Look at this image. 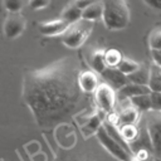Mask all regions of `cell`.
<instances>
[{"instance_id": "cell-13", "label": "cell", "mask_w": 161, "mask_h": 161, "mask_svg": "<svg viewBox=\"0 0 161 161\" xmlns=\"http://www.w3.org/2000/svg\"><path fill=\"white\" fill-rule=\"evenodd\" d=\"M148 93H151L148 86H140L130 82L126 86H123L121 89H118V96L122 99H131L133 97H137L141 94H148Z\"/></svg>"}, {"instance_id": "cell-29", "label": "cell", "mask_w": 161, "mask_h": 161, "mask_svg": "<svg viewBox=\"0 0 161 161\" xmlns=\"http://www.w3.org/2000/svg\"><path fill=\"white\" fill-rule=\"evenodd\" d=\"M151 57H152L153 64L161 67V49H158V50H151Z\"/></svg>"}, {"instance_id": "cell-23", "label": "cell", "mask_w": 161, "mask_h": 161, "mask_svg": "<svg viewBox=\"0 0 161 161\" xmlns=\"http://www.w3.org/2000/svg\"><path fill=\"white\" fill-rule=\"evenodd\" d=\"M138 67H140V63H138V62L123 57V59L121 60V63L118 64L117 68H118L125 75H130V74H132L135 70H137Z\"/></svg>"}, {"instance_id": "cell-10", "label": "cell", "mask_w": 161, "mask_h": 161, "mask_svg": "<svg viewBox=\"0 0 161 161\" xmlns=\"http://www.w3.org/2000/svg\"><path fill=\"white\" fill-rule=\"evenodd\" d=\"M99 86V79L97 73H94L91 69H82L78 74V87L82 91V93L89 96L93 94L97 87Z\"/></svg>"}, {"instance_id": "cell-12", "label": "cell", "mask_w": 161, "mask_h": 161, "mask_svg": "<svg viewBox=\"0 0 161 161\" xmlns=\"http://www.w3.org/2000/svg\"><path fill=\"white\" fill-rule=\"evenodd\" d=\"M69 24H67L62 19H55V20H49V21H43L39 24L38 29L40 34L45 36H55V35H63L64 31L68 29Z\"/></svg>"}, {"instance_id": "cell-16", "label": "cell", "mask_w": 161, "mask_h": 161, "mask_svg": "<svg viewBox=\"0 0 161 161\" xmlns=\"http://www.w3.org/2000/svg\"><path fill=\"white\" fill-rule=\"evenodd\" d=\"M119 135L123 141L131 147L138 138H140V130L137 125H122L118 127Z\"/></svg>"}, {"instance_id": "cell-31", "label": "cell", "mask_w": 161, "mask_h": 161, "mask_svg": "<svg viewBox=\"0 0 161 161\" xmlns=\"http://www.w3.org/2000/svg\"><path fill=\"white\" fill-rule=\"evenodd\" d=\"M131 161H137V160H136V158H135V157H133V158H132V160H131Z\"/></svg>"}, {"instance_id": "cell-30", "label": "cell", "mask_w": 161, "mask_h": 161, "mask_svg": "<svg viewBox=\"0 0 161 161\" xmlns=\"http://www.w3.org/2000/svg\"><path fill=\"white\" fill-rule=\"evenodd\" d=\"M146 5L151 6L152 9L156 10H161V0H143Z\"/></svg>"}, {"instance_id": "cell-26", "label": "cell", "mask_w": 161, "mask_h": 161, "mask_svg": "<svg viewBox=\"0 0 161 161\" xmlns=\"http://www.w3.org/2000/svg\"><path fill=\"white\" fill-rule=\"evenodd\" d=\"M151 111L161 113V92H151Z\"/></svg>"}, {"instance_id": "cell-7", "label": "cell", "mask_w": 161, "mask_h": 161, "mask_svg": "<svg viewBox=\"0 0 161 161\" xmlns=\"http://www.w3.org/2000/svg\"><path fill=\"white\" fill-rule=\"evenodd\" d=\"M93 96H94V103L97 106V109L102 111L106 114L113 111L116 106L117 96L114 89L111 86H108L107 83H99Z\"/></svg>"}, {"instance_id": "cell-3", "label": "cell", "mask_w": 161, "mask_h": 161, "mask_svg": "<svg viewBox=\"0 0 161 161\" xmlns=\"http://www.w3.org/2000/svg\"><path fill=\"white\" fill-rule=\"evenodd\" d=\"M102 21L108 30H122L130 23V9L125 0H101Z\"/></svg>"}, {"instance_id": "cell-28", "label": "cell", "mask_w": 161, "mask_h": 161, "mask_svg": "<svg viewBox=\"0 0 161 161\" xmlns=\"http://www.w3.org/2000/svg\"><path fill=\"white\" fill-rule=\"evenodd\" d=\"M97 1H101V0H73V4L83 11L86 8H88L89 5H92V4L97 3Z\"/></svg>"}, {"instance_id": "cell-20", "label": "cell", "mask_w": 161, "mask_h": 161, "mask_svg": "<svg viewBox=\"0 0 161 161\" xmlns=\"http://www.w3.org/2000/svg\"><path fill=\"white\" fill-rule=\"evenodd\" d=\"M147 86L151 92H161V67L153 63L150 65V79Z\"/></svg>"}, {"instance_id": "cell-6", "label": "cell", "mask_w": 161, "mask_h": 161, "mask_svg": "<svg viewBox=\"0 0 161 161\" xmlns=\"http://www.w3.org/2000/svg\"><path fill=\"white\" fill-rule=\"evenodd\" d=\"M147 117L146 122V132L150 140V146L155 153V156L161 158V113L152 112Z\"/></svg>"}, {"instance_id": "cell-2", "label": "cell", "mask_w": 161, "mask_h": 161, "mask_svg": "<svg viewBox=\"0 0 161 161\" xmlns=\"http://www.w3.org/2000/svg\"><path fill=\"white\" fill-rule=\"evenodd\" d=\"M53 161H117L96 140L83 138L69 147H58Z\"/></svg>"}, {"instance_id": "cell-22", "label": "cell", "mask_w": 161, "mask_h": 161, "mask_svg": "<svg viewBox=\"0 0 161 161\" xmlns=\"http://www.w3.org/2000/svg\"><path fill=\"white\" fill-rule=\"evenodd\" d=\"M123 59L122 53L116 48H109L104 50V63L108 68H117Z\"/></svg>"}, {"instance_id": "cell-5", "label": "cell", "mask_w": 161, "mask_h": 161, "mask_svg": "<svg viewBox=\"0 0 161 161\" xmlns=\"http://www.w3.org/2000/svg\"><path fill=\"white\" fill-rule=\"evenodd\" d=\"M96 140L99 142V145L112 156L114 157L117 161H131L135 156L128 152L126 148H123L118 142H116L109 135L108 132L106 131V128L103 127V123L102 126L98 128L97 133H96Z\"/></svg>"}, {"instance_id": "cell-21", "label": "cell", "mask_w": 161, "mask_h": 161, "mask_svg": "<svg viewBox=\"0 0 161 161\" xmlns=\"http://www.w3.org/2000/svg\"><path fill=\"white\" fill-rule=\"evenodd\" d=\"M130 101V104L135 107L138 112H150L151 111V98L148 94H141L137 97H133Z\"/></svg>"}, {"instance_id": "cell-15", "label": "cell", "mask_w": 161, "mask_h": 161, "mask_svg": "<svg viewBox=\"0 0 161 161\" xmlns=\"http://www.w3.org/2000/svg\"><path fill=\"white\" fill-rule=\"evenodd\" d=\"M140 114H141V112H138L131 104L125 107V108H122L118 112L119 126H122V125H137V122L140 121Z\"/></svg>"}, {"instance_id": "cell-8", "label": "cell", "mask_w": 161, "mask_h": 161, "mask_svg": "<svg viewBox=\"0 0 161 161\" xmlns=\"http://www.w3.org/2000/svg\"><path fill=\"white\" fill-rule=\"evenodd\" d=\"M25 19L20 13H9L4 21V34L8 39H15L25 30Z\"/></svg>"}, {"instance_id": "cell-18", "label": "cell", "mask_w": 161, "mask_h": 161, "mask_svg": "<svg viewBox=\"0 0 161 161\" xmlns=\"http://www.w3.org/2000/svg\"><path fill=\"white\" fill-rule=\"evenodd\" d=\"M60 19L64 20L67 24H74L77 21H79L82 19V10L79 8H77L73 3L69 4L67 8H64V10L62 11Z\"/></svg>"}, {"instance_id": "cell-24", "label": "cell", "mask_w": 161, "mask_h": 161, "mask_svg": "<svg viewBox=\"0 0 161 161\" xmlns=\"http://www.w3.org/2000/svg\"><path fill=\"white\" fill-rule=\"evenodd\" d=\"M148 47L151 50L161 49V29H153L148 35Z\"/></svg>"}, {"instance_id": "cell-25", "label": "cell", "mask_w": 161, "mask_h": 161, "mask_svg": "<svg viewBox=\"0 0 161 161\" xmlns=\"http://www.w3.org/2000/svg\"><path fill=\"white\" fill-rule=\"evenodd\" d=\"M3 5L9 13H20L24 6V0H3Z\"/></svg>"}, {"instance_id": "cell-11", "label": "cell", "mask_w": 161, "mask_h": 161, "mask_svg": "<svg viewBox=\"0 0 161 161\" xmlns=\"http://www.w3.org/2000/svg\"><path fill=\"white\" fill-rule=\"evenodd\" d=\"M102 78L106 80V83L108 86H111L113 89H121L123 86H126L128 83L127 75H125L118 68H106L102 73H101Z\"/></svg>"}, {"instance_id": "cell-17", "label": "cell", "mask_w": 161, "mask_h": 161, "mask_svg": "<svg viewBox=\"0 0 161 161\" xmlns=\"http://www.w3.org/2000/svg\"><path fill=\"white\" fill-rule=\"evenodd\" d=\"M127 79L130 83L140 84V86H147L150 79V65L140 64L138 69L135 70L132 74L127 75Z\"/></svg>"}, {"instance_id": "cell-4", "label": "cell", "mask_w": 161, "mask_h": 161, "mask_svg": "<svg viewBox=\"0 0 161 161\" xmlns=\"http://www.w3.org/2000/svg\"><path fill=\"white\" fill-rule=\"evenodd\" d=\"M93 21L80 19L79 21L70 24L62 36V42L69 49H78L89 38L93 30Z\"/></svg>"}, {"instance_id": "cell-27", "label": "cell", "mask_w": 161, "mask_h": 161, "mask_svg": "<svg viewBox=\"0 0 161 161\" xmlns=\"http://www.w3.org/2000/svg\"><path fill=\"white\" fill-rule=\"evenodd\" d=\"M28 3H29L30 9H33V10H40V9L47 8L50 4V0H29Z\"/></svg>"}, {"instance_id": "cell-9", "label": "cell", "mask_w": 161, "mask_h": 161, "mask_svg": "<svg viewBox=\"0 0 161 161\" xmlns=\"http://www.w3.org/2000/svg\"><path fill=\"white\" fill-rule=\"evenodd\" d=\"M104 118H106V113H103L99 109L91 112L86 117V121L80 125V132H82L83 138H91L96 136L98 128L104 122Z\"/></svg>"}, {"instance_id": "cell-1", "label": "cell", "mask_w": 161, "mask_h": 161, "mask_svg": "<svg viewBox=\"0 0 161 161\" xmlns=\"http://www.w3.org/2000/svg\"><path fill=\"white\" fill-rule=\"evenodd\" d=\"M80 70L79 59L68 55L24 73L21 99L39 128L53 130L88 106V96L78 87Z\"/></svg>"}, {"instance_id": "cell-14", "label": "cell", "mask_w": 161, "mask_h": 161, "mask_svg": "<svg viewBox=\"0 0 161 161\" xmlns=\"http://www.w3.org/2000/svg\"><path fill=\"white\" fill-rule=\"evenodd\" d=\"M88 64L91 67V70H93L97 74H101L107 68L104 63V50L103 49L93 50L88 57Z\"/></svg>"}, {"instance_id": "cell-19", "label": "cell", "mask_w": 161, "mask_h": 161, "mask_svg": "<svg viewBox=\"0 0 161 161\" xmlns=\"http://www.w3.org/2000/svg\"><path fill=\"white\" fill-rule=\"evenodd\" d=\"M102 13H103L102 1H97V3H94L92 5H89L88 8H86L82 11V19L94 23L96 20L102 19Z\"/></svg>"}]
</instances>
